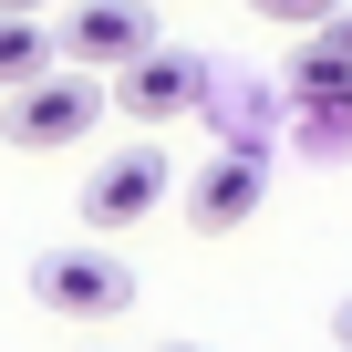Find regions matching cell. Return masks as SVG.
Masks as SVG:
<instances>
[{"mask_svg":"<svg viewBox=\"0 0 352 352\" xmlns=\"http://www.w3.org/2000/svg\"><path fill=\"white\" fill-rule=\"evenodd\" d=\"M114 114V83L104 73H32V83H11L0 94V135H11L21 155H63V145H83L94 124Z\"/></svg>","mask_w":352,"mask_h":352,"instance_id":"1","label":"cell"},{"mask_svg":"<svg viewBox=\"0 0 352 352\" xmlns=\"http://www.w3.org/2000/svg\"><path fill=\"white\" fill-rule=\"evenodd\" d=\"M32 300L52 321H124L135 311V270L114 249H42L32 259Z\"/></svg>","mask_w":352,"mask_h":352,"instance_id":"2","label":"cell"},{"mask_svg":"<svg viewBox=\"0 0 352 352\" xmlns=\"http://www.w3.org/2000/svg\"><path fill=\"white\" fill-rule=\"evenodd\" d=\"M114 83V104L135 114V124H176L187 104H208V63L197 52H176V42H145L124 73H104Z\"/></svg>","mask_w":352,"mask_h":352,"instance_id":"3","label":"cell"},{"mask_svg":"<svg viewBox=\"0 0 352 352\" xmlns=\"http://www.w3.org/2000/svg\"><path fill=\"white\" fill-rule=\"evenodd\" d=\"M166 176H176V166H166L155 145H124V155H104V166L83 176V228H104V239H114V228L155 218V208H166Z\"/></svg>","mask_w":352,"mask_h":352,"instance_id":"4","label":"cell"},{"mask_svg":"<svg viewBox=\"0 0 352 352\" xmlns=\"http://www.w3.org/2000/svg\"><path fill=\"white\" fill-rule=\"evenodd\" d=\"M259 197H270L259 145H228V155H208V166L187 176V228H197V239H228V228L259 218Z\"/></svg>","mask_w":352,"mask_h":352,"instance_id":"5","label":"cell"},{"mask_svg":"<svg viewBox=\"0 0 352 352\" xmlns=\"http://www.w3.org/2000/svg\"><path fill=\"white\" fill-rule=\"evenodd\" d=\"M145 42H155V11H145V0H63V63L124 73Z\"/></svg>","mask_w":352,"mask_h":352,"instance_id":"6","label":"cell"},{"mask_svg":"<svg viewBox=\"0 0 352 352\" xmlns=\"http://www.w3.org/2000/svg\"><path fill=\"white\" fill-rule=\"evenodd\" d=\"M290 104H300V114H352V52H342L331 32H311V42L290 52Z\"/></svg>","mask_w":352,"mask_h":352,"instance_id":"7","label":"cell"},{"mask_svg":"<svg viewBox=\"0 0 352 352\" xmlns=\"http://www.w3.org/2000/svg\"><path fill=\"white\" fill-rule=\"evenodd\" d=\"M52 73V42H42V11H0V94Z\"/></svg>","mask_w":352,"mask_h":352,"instance_id":"8","label":"cell"},{"mask_svg":"<svg viewBox=\"0 0 352 352\" xmlns=\"http://www.w3.org/2000/svg\"><path fill=\"white\" fill-rule=\"evenodd\" d=\"M249 11H259V21H300V32H321L342 0H249Z\"/></svg>","mask_w":352,"mask_h":352,"instance_id":"9","label":"cell"},{"mask_svg":"<svg viewBox=\"0 0 352 352\" xmlns=\"http://www.w3.org/2000/svg\"><path fill=\"white\" fill-rule=\"evenodd\" d=\"M321 32H331V42H342V52H352V0H342V11H331V21H321Z\"/></svg>","mask_w":352,"mask_h":352,"instance_id":"10","label":"cell"},{"mask_svg":"<svg viewBox=\"0 0 352 352\" xmlns=\"http://www.w3.org/2000/svg\"><path fill=\"white\" fill-rule=\"evenodd\" d=\"M331 342H342V352H352V290H342V311H331Z\"/></svg>","mask_w":352,"mask_h":352,"instance_id":"11","label":"cell"},{"mask_svg":"<svg viewBox=\"0 0 352 352\" xmlns=\"http://www.w3.org/2000/svg\"><path fill=\"white\" fill-rule=\"evenodd\" d=\"M0 11H63V0H0Z\"/></svg>","mask_w":352,"mask_h":352,"instance_id":"12","label":"cell"},{"mask_svg":"<svg viewBox=\"0 0 352 352\" xmlns=\"http://www.w3.org/2000/svg\"><path fill=\"white\" fill-rule=\"evenodd\" d=\"M166 352H197V342H166Z\"/></svg>","mask_w":352,"mask_h":352,"instance_id":"13","label":"cell"},{"mask_svg":"<svg viewBox=\"0 0 352 352\" xmlns=\"http://www.w3.org/2000/svg\"><path fill=\"white\" fill-rule=\"evenodd\" d=\"M73 352H104V342H73Z\"/></svg>","mask_w":352,"mask_h":352,"instance_id":"14","label":"cell"}]
</instances>
